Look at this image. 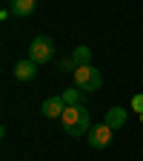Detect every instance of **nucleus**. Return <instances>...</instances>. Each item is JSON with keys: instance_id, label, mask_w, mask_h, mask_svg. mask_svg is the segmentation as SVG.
<instances>
[{"instance_id": "6", "label": "nucleus", "mask_w": 143, "mask_h": 161, "mask_svg": "<svg viewBox=\"0 0 143 161\" xmlns=\"http://www.w3.org/2000/svg\"><path fill=\"white\" fill-rule=\"evenodd\" d=\"M34 75H37V64H34L32 58L17 60V64H14V78H17V80H32Z\"/></svg>"}, {"instance_id": "7", "label": "nucleus", "mask_w": 143, "mask_h": 161, "mask_svg": "<svg viewBox=\"0 0 143 161\" xmlns=\"http://www.w3.org/2000/svg\"><path fill=\"white\" fill-rule=\"evenodd\" d=\"M103 124H109L112 130H120L126 124V109L123 107H112L109 112H106V118H103Z\"/></svg>"}, {"instance_id": "4", "label": "nucleus", "mask_w": 143, "mask_h": 161, "mask_svg": "<svg viewBox=\"0 0 143 161\" xmlns=\"http://www.w3.org/2000/svg\"><path fill=\"white\" fill-rule=\"evenodd\" d=\"M112 127L109 124H94L92 130H89V135H86V141H89V147H94V150H103V147H109L112 144Z\"/></svg>"}, {"instance_id": "10", "label": "nucleus", "mask_w": 143, "mask_h": 161, "mask_svg": "<svg viewBox=\"0 0 143 161\" xmlns=\"http://www.w3.org/2000/svg\"><path fill=\"white\" fill-rule=\"evenodd\" d=\"M63 101H66V107H74V104H80V89H77V86H72V89H63Z\"/></svg>"}, {"instance_id": "12", "label": "nucleus", "mask_w": 143, "mask_h": 161, "mask_svg": "<svg viewBox=\"0 0 143 161\" xmlns=\"http://www.w3.org/2000/svg\"><path fill=\"white\" fill-rule=\"evenodd\" d=\"M77 66H74V60L72 58H63V60H60V72H74Z\"/></svg>"}, {"instance_id": "2", "label": "nucleus", "mask_w": 143, "mask_h": 161, "mask_svg": "<svg viewBox=\"0 0 143 161\" xmlns=\"http://www.w3.org/2000/svg\"><path fill=\"white\" fill-rule=\"evenodd\" d=\"M72 75H74V86L80 92H94V89H100V84H103V75H100L92 64L89 66H77Z\"/></svg>"}, {"instance_id": "1", "label": "nucleus", "mask_w": 143, "mask_h": 161, "mask_svg": "<svg viewBox=\"0 0 143 161\" xmlns=\"http://www.w3.org/2000/svg\"><path fill=\"white\" fill-rule=\"evenodd\" d=\"M60 124H63V132L72 135V138H80V135H89L92 130V115L83 104H74V107H66V112L60 115Z\"/></svg>"}, {"instance_id": "8", "label": "nucleus", "mask_w": 143, "mask_h": 161, "mask_svg": "<svg viewBox=\"0 0 143 161\" xmlns=\"http://www.w3.org/2000/svg\"><path fill=\"white\" fill-rule=\"evenodd\" d=\"M34 3H37V0H12V14L26 17V14L34 12Z\"/></svg>"}, {"instance_id": "11", "label": "nucleus", "mask_w": 143, "mask_h": 161, "mask_svg": "<svg viewBox=\"0 0 143 161\" xmlns=\"http://www.w3.org/2000/svg\"><path fill=\"white\" fill-rule=\"evenodd\" d=\"M132 109H135V112H137V115H143V92H140V95H135V98H132Z\"/></svg>"}, {"instance_id": "3", "label": "nucleus", "mask_w": 143, "mask_h": 161, "mask_svg": "<svg viewBox=\"0 0 143 161\" xmlns=\"http://www.w3.org/2000/svg\"><path fill=\"white\" fill-rule=\"evenodd\" d=\"M52 55H54V43H52V37H49V35H40V37L32 40V46H29V58L34 60L37 66H40V64H46V60H52Z\"/></svg>"}, {"instance_id": "5", "label": "nucleus", "mask_w": 143, "mask_h": 161, "mask_svg": "<svg viewBox=\"0 0 143 161\" xmlns=\"http://www.w3.org/2000/svg\"><path fill=\"white\" fill-rule=\"evenodd\" d=\"M63 112H66L63 95H54V98H46V101H43V115H46V118H60Z\"/></svg>"}, {"instance_id": "9", "label": "nucleus", "mask_w": 143, "mask_h": 161, "mask_svg": "<svg viewBox=\"0 0 143 161\" xmlns=\"http://www.w3.org/2000/svg\"><path fill=\"white\" fill-rule=\"evenodd\" d=\"M72 60H74V66H89L92 64V49L89 46H77L72 52Z\"/></svg>"}]
</instances>
